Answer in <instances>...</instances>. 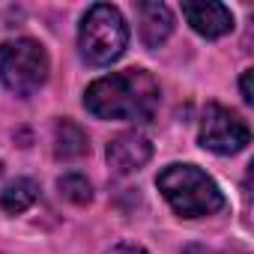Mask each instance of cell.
Masks as SVG:
<instances>
[{"mask_svg":"<svg viewBox=\"0 0 254 254\" xmlns=\"http://www.w3.org/2000/svg\"><path fill=\"white\" fill-rule=\"evenodd\" d=\"M197 141L203 150H209L215 156H233L251 144V129L236 111L212 102V105H206V111L200 117Z\"/></svg>","mask_w":254,"mask_h":254,"instance_id":"5b68a950","label":"cell"},{"mask_svg":"<svg viewBox=\"0 0 254 254\" xmlns=\"http://www.w3.org/2000/svg\"><path fill=\"white\" fill-rule=\"evenodd\" d=\"M105 159L111 165L114 174L126 177V174H135L141 171L150 159H153V144L147 135H141L138 129L132 132H120L117 138H111L108 150H105Z\"/></svg>","mask_w":254,"mask_h":254,"instance_id":"8992f818","label":"cell"},{"mask_svg":"<svg viewBox=\"0 0 254 254\" xmlns=\"http://www.w3.org/2000/svg\"><path fill=\"white\" fill-rule=\"evenodd\" d=\"M108 254H147V248H141V245H135V242H117Z\"/></svg>","mask_w":254,"mask_h":254,"instance_id":"7c38bea8","label":"cell"},{"mask_svg":"<svg viewBox=\"0 0 254 254\" xmlns=\"http://www.w3.org/2000/svg\"><path fill=\"white\" fill-rule=\"evenodd\" d=\"M186 254H215V251H209V248H200V245H191V248H186ZM230 254H242V251H230Z\"/></svg>","mask_w":254,"mask_h":254,"instance_id":"5bb4252c","label":"cell"},{"mask_svg":"<svg viewBox=\"0 0 254 254\" xmlns=\"http://www.w3.org/2000/svg\"><path fill=\"white\" fill-rule=\"evenodd\" d=\"M183 18L203 39H218L233 30V12L224 3H183Z\"/></svg>","mask_w":254,"mask_h":254,"instance_id":"52a82bcc","label":"cell"},{"mask_svg":"<svg viewBox=\"0 0 254 254\" xmlns=\"http://www.w3.org/2000/svg\"><path fill=\"white\" fill-rule=\"evenodd\" d=\"M90 153L87 132L75 120H57L54 126V156L57 159H81Z\"/></svg>","mask_w":254,"mask_h":254,"instance_id":"9c48e42d","label":"cell"},{"mask_svg":"<svg viewBox=\"0 0 254 254\" xmlns=\"http://www.w3.org/2000/svg\"><path fill=\"white\" fill-rule=\"evenodd\" d=\"M251 75H254V72H251V69H245V72H242V81H239V87H242V99H245L248 105L254 102V90H251Z\"/></svg>","mask_w":254,"mask_h":254,"instance_id":"4fadbf2b","label":"cell"},{"mask_svg":"<svg viewBox=\"0 0 254 254\" xmlns=\"http://www.w3.org/2000/svg\"><path fill=\"white\" fill-rule=\"evenodd\" d=\"M138 33L147 48H159L174 33V12L165 3H138Z\"/></svg>","mask_w":254,"mask_h":254,"instance_id":"ba28073f","label":"cell"},{"mask_svg":"<svg viewBox=\"0 0 254 254\" xmlns=\"http://www.w3.org/2000/svg\"><path fill=\"white\" fill-rule=\"evenodd\" d=\"M156 186L171 203V209L183 218H206L227 206V197L218 183L197 165H168L159 171Z\"/></svg>","mask_w":254,"mask_h":254,"instance_id":"7a4b0ae2","label":"cell"},{"mask_svg":"<svg viewBox=\"0 0 254 254\" xmlns=\"http://www.w3.org/2000/svg\"><path fill=\"white\" fill-rule=\"evenodd\" d=\"M162 90L147 69H123L96 78L84 93V108L96 120L150 123L159 111Z\"/></svg>","mask_w":254,"mask_h":254,"instance_id":"6da1fadb","label":"cell"},{"mask_svg":"<svg viewBox=\"0 0 254 254\" xmlns=\"http://www.w3.org/2000/svg\"><path fill=\"white\" fill-rule=\"evenodd\" d=\"M36 200H39V186L30 177H18L0 191V206H3V212H9V215L27 212Z\"/></svg>","mask_w":254,"mask_h":254,"instance_id":"30bf717a","label":"cell"},{"mask_svg":"<svg viewBox=\"0 0 254 254\" xmlns=\"http://www.w3.org/2000/svg\"><path fill=\"white\" fill-rule=\"evenodd\" d=\"M0 177H3V162H0Z\"/></svg>","mask_w":254,"mask_h":254,"instance_id":"9a60e30c","label":"cell"},{"mask_svg":"<svg viewBox=\"0 0 254 254\" xmlns=\"http://www.w3.org/2000/svg\"><path fill=\"white\" fill-rule=\"evenodd\" d=\"M126 45H129V24L123 12L111 3H93L78 30L81 57L93 66H111L123 57Z\"/></svg>","mask_w":254,"mask_h":254,"instance_id":"3957f363","label":"cell"},{"mask_svg":"<svg viewBox=\"0 0 254 254\" xmlns=\"http://www.w3.org/2000/svg\"><path fill=\"white\" fill-rule=\"evenodd\" d=\"M57 189H60V194H63L69 203L84 206V203L93 200V186H90V180H87L84 174H63V177L57 180Z\"/></svg>","mask_w":254,"mask_h":254,"instance_id":"8fae6325","label":"cell"},{"mask_svg":"<svg viewBox=\"0 0 254 254\" xmlns=\"http://www.w3.org/2000/svg\"><path fill=\"white\" fill-rule=\"evenodd\" d=\"M48 51L36 39L18 36L0 45V81L18 99H30L48 81Z\"/></svg>","mask_w":254,"mask_h":254,"instance_id":"277c9868","label":"cell"}]
</instances>
